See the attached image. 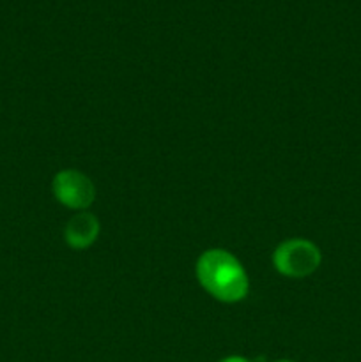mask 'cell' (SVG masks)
I'll use <instances>...</instances> for the list:
<instances>
[{
	"label": "cell",
	"instance_id": "obj_5",
	"mask_svg": "<svg viewBox=\"0 0 361 362\" xmlns=\"http://www.w3.org/2000/svg\"><path fill=\"white\" fill-rule=\"evenodd\" d=\"M219 362H251V361L244 359V357H239V356H232V357H227V359H222Z\"/></svg>",
	"mask_w": 361,
	"mask_h": 362
},
{
	"label": "cell",
	"instance_id": "obj_6",
	"mask_svg": "<svg viewBox=\"0 0 361 362\" xmlns=\"http://www.w3.org/2000/svg\"><path fill=\"white\" fill-rule=\"evenodd\" d=\"M278 362H292V361H278Z\"/></svg>",
	"mask_w": 361,
	"mask_h": 362
},
{
	"label": "cell",
	"instance_id": "obj_4",
	"mask_svg": "<svg viewBox=\"0 0 361 362\" xmlns=\"http://www.w3.org/2000/svg\"><path fill=\"white\" fill-rule=\"evenodd\" d=\"M99 235V221L94 214L80 211L67 221L64 237L73 250H87Z\"/></svg>",
	"mask_w": 361,
	"mask_h": 362
},
{
	"label": "cell",
	"instance_id": "obj_2",
	"mask_svg": "<svg viewBox=\"0 0 361 362\" xmlns=\"http://www.w3.org/2000/svg\"><path fill=\"white\" fill-rule=\"evenodd\" d=\"M322 260L321 250L304 239H289L280 244L273 255V264L280 274L301 279L314 274Z\"/></svg>",
	"mask_w": 361,
	"mask_h": 362
},
{
	"label": "cell",
	"instance_id": "obj_1",
	"mask_svg": "<svg viewBox=\"0 0 361 362\" xmlns=\"http://www.w3.org/2000/svg\"><path fill=\"white\" fill-rule=\"evenodd\" d=\"M197 278L205 292L222 303H239L250 292V279L241 262L225 250H209L197 262Z\"/></svg>",
	"mask_w": 361,
	"mask_h": 362
},
{
	"label": "cell",
	"instance_id": "obj_3",
	"mask_svg": "<svg viewBox=\"0 0 361 362\" xmlns=\"http://www.w3.org/2000/svg\"><path fill=\"white\" fill-rule=\"evenodd\" d=\"M53 194L57 200L73 211H85L96 200V187L85 173L78 170H62L53 177Z\"/></svg>",
	"mask_w": 361,
	"mask_h": 362
}]
</instances>
